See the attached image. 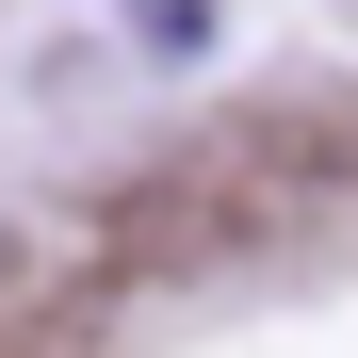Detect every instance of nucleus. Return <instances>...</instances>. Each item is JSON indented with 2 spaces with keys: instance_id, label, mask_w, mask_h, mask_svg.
Wrapping results in <instances>:
<instances>
[{
  "instance_id": "f257e3e1",
  "label": "nucleus",
  "mask_w": 358,
  "mask_h": 358,
  "mask_svg": "<svg viewBox=\"0 0 358 358\" xmlns=\"http://www.w3.org/2000/svg\"><path fill=\"white\" fill-rule=\"evenodd\" d=\"M131 17H147V33H196V17H212V0H131Z\"/></svg>"
}]
</instances>
